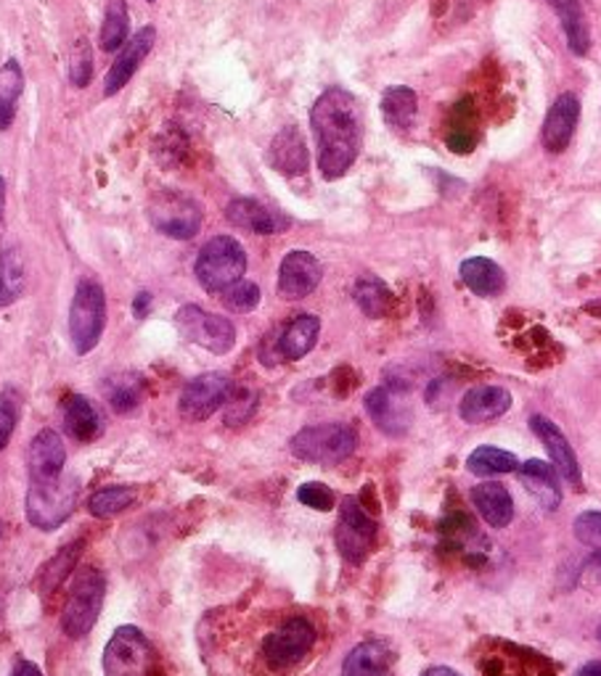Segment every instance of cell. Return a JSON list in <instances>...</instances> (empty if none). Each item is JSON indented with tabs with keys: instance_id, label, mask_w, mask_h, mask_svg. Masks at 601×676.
I'll return each mask as SVG.
<instances>
[{
	"instance_id": "1",
	"label": "cell",
	"mask_w": 601,
	"mask_h": 676,
	"mask_svg": "<svg viewBox=\"0 0 601 676\" xmlns=\"http://www.w3.org/2000/svg\"><path fill=\"white\" fill-rule=\"evenodd\" d=\"M310 125L318 140V170L326 180H340L355 164L363 125L355 95L344 88H329L313 103Z\"/></svg>"
},
{
	"instance_id": "2",
	"label": "cell",
	"mask_w": 601,
	"mask_h": 676,
	"mask_svg": "<svg viewBox=\"0 0 601 676\" xmlns=\"http://www.w3.org/2000/svg\"><path fill=\"white\" fill-rule=\"evenodd\" d=\"M194 270L204 291L223 294L228 286L245 278L247 251L231 236H215L202 247Z\"/></svg>"
},
{
	"instance_id": "3",
	"label": "cell",
	"mask_w": 601,
	"mask_h": 676,
	"mask_svg": "<svg viewBox=\"0 0 601 676\" xmlns=\"http://www.w3.org/2000/svg\"><path fill=\"white\" fill-rule=\"evenodd\" d=\"M80 484L78 479H50L30 481L27 492V518L35 529L54 531L69 518L78 505Z\"/></svg>"
},
{
	"instance_id": "4",
	"label": "cell",
	"mask_w": 601,
	"mask_h": 676,
	"mask_svg": "<svg viewBox=\"0 0 601 676\" xmlns=\"http://www.w3.org/2000/svg\"><path fill=\"white\" fill-rule=\"evenodd\" d=\"M358 436L344 423H318L299 431L292 439L294 457L318 466H337L355 452Z\"/></svg>"
},
{
	"instance_id": "5",
	"label": "cell",
	"mask_w": 601,
	"mask_h": 676,
	"mask_svg": "<svg viewBox=\"0 0 601 676\" xmlns=\"http://www.w3.org/2000/svg\"><path fill=\"white\" fill-rule=\"evenodd\" d=\"M104 595H106L104 574L95 569H82L80 574L75 576L72 589H69L67 608H64L61 614L64 634L72 637V640H80V637L91 632L101 616Z\"/></svg>"
},
{
	"instance_id": "6",
	"label": "cell",
	"mask_w": 601,
	"mask_h": 676,
	"mask_svg": "<svg viewBox=\"0 0 601 676\" xmlns=\"http://www.w3.org/2000/svg\"><path fill=\"white\" fill-rule=\"evenodd\" d=\"M106 325V294L95 280H80L69 309V336L75 352L88 354L95 350Z\"/></svg>"
},
{
	"instance_id": "7",
	"label": "cell",
	"mask_w": 601,
	"mask_h": 676,
	"mask_svg": "<svg viewBox=\"0 0 601 676\" xmlns=\"http://www.w3.org/2000/svg\"><path fill=\"white\" fill-rule=\"evenodd\" d=\"M149 220L162 236L189 241L202 228V206L178 191H159L149 204Z\"/></svg>"
},
{
	"instance_id": "8",
	"label": "cell",
	"mask_w": 601,
	"mask_h": 676,
	"mask_svg": "<svg viewBox=\"0 0 601 676\" xmlns=\"http://www.w3.org/2000/svg\"><path fill=\"white\" fill-rule=\"evenodd\" d=\"M175 325L185 341H191V344L202 346V350L213 354L231 352L236 344V328L231 325V320L213 312H204V309L196 305H185L178 309Z\"/></svg>"
},
{
	"instance_id": "9",
	"label": "cell",
	"mask_w": 601,
	"mask_h": 676,
	"mask_svg": "<svg viewBox=\"0 0 601 676\" xmlns=\"http://www.w3.org/2000/svg\"><path fill=\"white\" fill-rule=\"evenodd\" d=\"M151 663H155V655H151L149 640L136 627H120L101 658L106 676H146L151 672Z\"/></svg>"
},
{
	"instance_id": "10",
	"label": "cell",
	"mask_w": 601,
	"mask_h": 676,
	"mask_svg": "<svg viewBox=\"0 0 601 676\" xmlns=\"http://www.w3.org/2000/svg\"><path fill=\"white\" fill-rule=\"evenodd\" d=\"M316 645V627L308 618H290L262 642V655L273 668L297 666Z\"/></svg>"
},
{
	"instance_id": "11",
	"label": "cell",
	"mask_w": 601,
	"mask_h": 676,
	"mask_svg": "<svg viewBox=\"0 0 601 676\" xmlns=\"http://www.w3.org/2000/svg\"><path fill=\"white\" fill-rule=\"evenodd\" d=\"M337 550L348 563H363L368 558L371 545L376 537L374 518L363 511L361 502L348 497L340 507V524H337Z\"/></svg>"
},
{
	"instance_id": "12",
	"label": "cell",
	"mask_w": 601,
	"mask_h": 676,
	"mask_svg": "<svg viewBox=\"0 0 601 676\" xmlns=\"http://www.w3.org/2000/svg\"><path fill=\"white\" fill-rule=\"evenodd\" d=\"M228 394H231V381L220 373H204V376L194 378L183 389L181 402V415L189 421H207L209 415H215L217 410L226 404Z\"/></svg>"
},
{
	"instance_id": "13",
	"label": "cell",
	"mask_w": 601,
	"mask_h": 676,
	"mask_svg": "<svg viewBox=\"0 0 601 676\" xmlns=\"http://www.w3.org/2000/svg\"><path fill=\"white\" fill-rule=\"evenodd\" d=\"M324 278V267L310 251H290L279 270V294L284 299L297 301L310 296Z\"/></svg>"
},
{
	"instance_id": "14",
	"label": "cell",
	"mask_w": 601,
	"mask_h": 676,
	"mask_svg": "<svg viewBox=\"0 0 601 676\" xmlns=\"http://www.w3.org/2000/svg\"><path fill=\"white\" fill-rule=\"evenodd\" d=\"M157 43V30L155 27H140L136 35L131 37L120 50V56L109 67L106 80H104V95H117L127 82L133 80V75L138 72V67L144 64L146 56L151 54Z\"/></svg>"
},
{
	"instance_id": "15",
	"label": "cell",
	"mask_w": 601,
	"mask_h": 676,
	"mask_svg": "<svg viewBox=\"0 0 601 676\" xmlns=\"http://www.w3.org/2000/svg\"><path fill=\"white\" fill-rule=\"evenodd\" d=\"M268 162H271V167L279 172V175L286 177L305 175V172H308L310 157L303 133H299L294 125L281 127L276 138L271 140V148H268Z\"/></svg>"
},
{
	"instance_id": "16",
	"label": "cell",
	"mask_w": 601,
	"mask_h": 676,
	"mask_svg": "<svg viewBox=\"0 0 601 676\" xmlns=\"http://www.w3.org/2000/svg\"><path fill=\"white\" fill-rule=\"evenodd\" d=\"M530 428L535 431V436L543 442L546 452L552 455L556 473L565 476L572 486H578L580 484V462H578V455H575V449L570 447V442H567V436L562 434V428L543 415L530 417Z\"/></svg>"
},
{
	"instance_id": "17",
	"label": "cell",
	"mask_w": 601,
	"mask_h": 676,
	"mask_svg": "<svg viewBox=\"0 0 601 676\" xmlns=\"http://www.w3.org/2000/svg\"><path fill=\"white\" fill-rule=\"evenodd\" d=\"M580 103L572 93H562L548 108L546 122H543V146L548 153H562L570 146L575 127H578Z\"/></svg>"
},
{
	"instance_id": "18",
	"label": "cell",
	"mask_w": 601,
	"mask_h": 676,
	"mask_svg": "<svg viewBox=\"0 0 601 676\" xmlns=\"http://www.w3.org/2000/svg\"><path fill=\"white\" fill-rule=\"evenodd\" d=\"M511 408V394L501 386H475L469 389L458 404V415L464 423L479 426V423H490L496 417L507 415Z\"/></svg>"
},
{
	"instance_id": "19",
	"label": "cell",
	"mask_w": 601,
	"mask_h": 676,
	"mask_svg": "<svg viewBox=\"0 0 601 676\" xmlns=\"http://www.w3.org/2000/svg\"><path fill=\"white\" fill-rule=\"evenodd\" d=\"M64 462H67V455H64L61 436L56 434V431L43 428L30 444V452H27L30 481L59 479L64 471Z\"/></svg>"
},
{
	"instance_id": "20",
	"label": "cell",
	"mask_w": 601,
	"mask_h": 676,
	"mask_svg": "<svg viewBox=\"0 0 601 676\" xmlns=\"http://www.w3.org/2000/svg\"><path fill=\"white\" fill-rule=\"evenodd\" d=\"M226 217L236 228L252 230V233L258 236H276L281 230L290 228L286 217H281L279 211L254 202V198H236V202L226 206Z\"/></svg>"
},
{
	"instance_id": "21",
	"label": "cell",
	"mask_w": 601,
	"mask_h": 676,
	"mask_svg": "<svg viewBox=\"0 0 601 676\" xmlns=\"http://www.w3.org/2000/svg\"><path fill=\"white\" fill-rule=\"evenodd\" d=\"M366 410L371 421H374V426L385 431L387 436H402L408 426H411V415H408V410L402 408L400 399L395 397V391L385 389V386L368 391Z\"/></svg>"
},
{
	"instance_id": "22",
	"label": "cell",
	"mask_w": 601,
	"mask_h": 676,
	"mask_svg": "<svg viewBox=\"0 0 601 676\" xmlns=\"http://www.w3.org/2000/svg\"><path fill=\"white\" fill-rule=\"evenodd\" d=\"M318 333H321V320L316 314L294 318L276 339V354L281 363H294V359H303L305 354H310L318 341Z\"/></svg>"
},
{
	"instance_id": "23",
	"label": "cell",
	"mask_w": 601,
	"mask_h": 676,
	"mask_svg": "<svg viewBox=\"0 0 601 676\" xmlns=\"http://www.w3.org/2000/svg\"><path fill=\"white\" fill-rule=\"evenodd\" d=\"M472 505H475L479 518L494 529H503L514 518L511 494L507 492V486L496 484V481H485V484L472 489Z\"/></svg>"
},
{
	"instance_id": "24",
	"label": "cell",
	"mask_w": 601,
	"mask_h": 676,
	"mask_svg": "<svg viewBox=\"0 0 601 676\" xmlns=\"http://www.w3.org/2000/svg\"><path fill=\"white\" fill-rule=\"evenodd\" d=\"M61 415L67 434H72L78 442H95L101 436V431H104V423H101L95 404L82 394H69L64 399Z\"/></svg>"
},
{
	"instance_id": "25",
	"label": "cell",
	"mask_w": 601,
	"mask_h": 676,
	"mask_svg": "<svg viewBox=\"0 0 601 676\" xmlns=\"http://www.w3.org/2000/svg\"><path fill=\"white\" fill-rule=\"evenodd\" d=\"M520 479L524 489L533 494L535 502L546 511H556L562 505V484L556 468L548 466L543 460H528L520 468Z\"/></svg>"
},
{
	"instance_id": "26",
	"label": "cell",
	"mask_w": 601,
	"mask_h": 676,
	"mask_svg": "<svg viewBox=\"0 0 601 676\" xmlns=\"http://www.w3.org/2000/svg\"><path fill=\"white\" fill-rule=\"evenodd\" d=\"M393 668V650L385 642H361L344 658L342 676H389Z\"/></svg>"
},
{
	"instance_id": "27",
	"label": "cell",
	"mask_w": 601,
	"mask_h": 676,
	"mask_svg": "<svg viewBox=\"0 0 601 676\" xmlns=\"http://www.w3.org/2000/svg\"><path fill=\"white\" fill-rule=\"evenodd\" d=\"M458 275H462L466 288L475 291L477 296H496L507 286L503 270L498 267L494 260H488V256H472V260H466L462 270H458Z\"/></svg>"
},
{
	"instance_id": "28",
	"label": "cell",
	"mask_w": 601,
	"mask_h": 676,
	"mask_svg": "<svg viewBox=\"0 0 601 676\" xmlns=\"http://www.w3.org/2000/svg\"><path fill=\"white\" fill-rule=\"evenodd\" d=\"M104 391L109 404H112L117 412H133L140 408V402H144L146 394V383L144 378L138 376V373L123 370V373H114V376H109L104 381Z\"/></svg>"
},
{
	"instance_id": "29",
	"label": "cell",
	"mask_w": 601,
	"mask_h": 676,
	"mask_svg": "<svg viewBox=\"0 0 601 676\" xmlns=\"http://www.w3.org/2000/svg\"><path fill=\"white\" fill-rule=\"evenodd\" d=\"M552 9L559 14L562 27H565L567 45L575 56H586L591 48V35H588V24L583 19V5L580 0H548Z\"/></svg>"
},
{
	"instance_id": "30",
	"label": "cell",
	"mask_w": 601,
	"mask_h": 676,
	"mask_svg": "<svg viewBox=\"0 0 601 676\" xmlns=\"http://www.w3.org/2000/svg\"><path fill=\"white\" fill-rule=\"evenodd\" d=\"M419 112V95L413 93L411 88H389L382 95V114H385V122L389 127H398V130H406L411 127L413 117Z\"/></svg>"
},
{
	"instance_id": "31",
	"label": "cell",
	"mask_w": 601,
	"mask_h": 676,
	"mask_svg": "<svg viewBox=\"0 0 601 676\" xmlns=\"http://www.w3.org/2000/svg\"><path fill=\"white\" fill-rule=\"evenodd\" d=\"M24 90V72L19 61H5L0 67V130H9L16 117V103Z\"/></svg>"
},
{
	"instance_id": "32",
	"label": "cell",
	"mask_w": 601,
	"mask_h": 676,
	"mask_svg": "<svg viewBox=\"0 0 601 676\" xmlns=\"http://www.w3.org/2000/svg\"><path fill=\"white\" fill-rule=\"evenodd\" d=\"M353 299L368 318H385L395 301L393 291H389L379 278H374V275H363V278L355 280Z\"/></svg>"
},
{
	"instance_id": "33",
	"label": "cell",
	"mask_w": 601,
	"mask_h": 676,
	"mask_svg": "<svg viewBox=\"0 0 601 676\" xmlns=\"http://www.w3.org/2000/svg\"><path fill=\"white\" fill-rule=\"evenodd\" d=\"M24 291V256L19 249L0 254V309L11 307Z\"/></svg>"
},
{
	"instance_id": "34",
	"label": "cell",
	"mask_w": 601,
	"mask_h": 676,
	"mask_svg": "<svg viewBox=\"0 0 601 676\" xmlns=\"http://www.w3.org/2000/svg\"><path fill=\"white\" fill-rule=\"evenodd\" d=\"M466 468H469V473H475V476H501V473L520 471V460H517L511 452H507V449L485 444V447H477L475 452L469 455Z\"/></svg>"
},
{
	"instance_id": "35",
	"label": "cell",
	"mask_w": 601,
	"mask_h": 676,
	"mask_svg": "<svg viewBox=\"0 0 601 676\" xmlns=\"http://www.w3.org/2000/svg\"><path fill=\"white\" fill-rule=\"evenodd\" d=\"M127 27H131V16H127L125 0H109L104 24H101V48L106 54L123 48L127 41Z\"/></svg>"
},
{
	"instance_id": "36",
	"label": "cell",
	"mask_w": 601,
	"mask_h": 676,
	"mask_svg": "<svg viewBox=\"0 0 601 676\" xmlns=\"http://www.w3.org/2000/svg\"><path fill=\"white\" fill-rule=\"evenodd\" d=\"M82 547H86V542H82V539H78V542L64 547V550L54 560H48V565L41 571V576H37L43 595H50V592L59 587L64 578L69 576V571H72L75 563H78Z\"/></svg>"
},
{
	"instance_id": "37",
	"label": "cell",
	"mask_w": 601,
	"mask_h": 676,
	"mask_svg": "<svg viewBox=\"0 0 601 676\" xmlns=\"http://www.w3.org/2000/svg\"><path fill=\"white\" fill-rule=\"evenodd\" d=\"M133 502H136V489L106 486L88 500V511H91L95 518H112V515L125 513Z\"/></svg>"
},
{
	"instance_id": "38",
	"label": "cell",
	"mask_w": 601,
	"mask_h": 676,
	"mask_svg": "<svg viewBox=\"0 0 601 676\" xmlns=\"http://www.w3.org/2000/svg\"><path fill=\"white\" fill-rule=\"evenodd\" d=\"M258 391L252 389H231V394H228L226 399V426L231 428H239L245 426V423L249 421V417L254 415V410H258Z\"/></svg>"
},
{
	"instance_id": "39",
	"label": "cell",
	"mask_w": 601,
	"mask_h": 676,
	"mask_svg": "<svg viewBox=\"0 0 601 676\" xmlns=\"http://www.w3.org/2000/svg\"><path fill=\"white\" fill-rule=\"evenodd\" d=\"M223 305L231 309V312H252V309L260 305L258 283L239 280L234 283V286H228L226 291H223Z\"/></svg>"
},
{
	"instance_id": "40",
	"label": "cell",
	"mask_w": 601,
	"mask_h": 676,
	"mask_svg": "<svg viewBox=\"0 0 601 676\" xmlns=\"http://www.w3.org/2000/svg\"><path fill=\"white\" fill-rule=\"evenodd\" d=\"M69 77H72V82L78 88L91 85L93 80V56H91V45H88L86 37L75 45V54H72V67H69Z\"/></svg>"
},
{
	"instance_id": "41",
	"label": "cell",
	"mask_w": 601,
	"mask_h": 676,
	"mask_svg": "<svg viewBox=\"0 0 601 676\" xmlns=\"http://www.w3.org/2000/svg\"><path fill=\"white\" fill-rule=\"evenodd\" d=\"M572 531H575V537H578L586 547H591V550L601 552V513L599 511L580 513L578 518H575Z\"/></svg>"
},
{
	"instance_id": "42",
	"label": "cell",
	"mask_w": 601,
	"mask_h": 676,
	"mask_svg": "<svg viewBox=\"0 0 601 676\" xmlns=\"http://www.w3.org/2000/svg\"><path fill=\"white\" fill-rule=\"evenodd\" d=\"M297 497H299V502H303V505L316 507V511H321V513L331 511V507H334V502H337L334 492H331V489L326 484H318V481H310V484L299 486Z\"/></svg>"
},
{
	"instance_id": "43",
	"label": "cell",
	"mask_w": 601,
	"mask_h": 676,
	"mask_svg": "<svg viewBox=\"0 0 601 676\" xmlns=\"http://www.w3.org/2000/svg\"><path fill=\"white\" fill-rule=\"evenodd\" d=\"M16 428V412L14 408H9L5 402H0V452L5 449V444L11 442V434Z\"/></svg>"
},
{
	"instance_id": "44",
	"label": "cell",
	"mask_w": 601,
	"mask_h": 676,
	"mask_svg": "<svg viewBox=\"0 0 601 676\" xmlns=\"http://www.w3.org/2000/svg\"><path fill=\"white\" fill-rule=\"evenodd\" d=\"M580 578H583V584L588 589L601 592V552H597V555L586 560L583 576H580Z\"/></svg>"
},
{
	"instance_id": "45",
	"label": "cell",
	"mask_w": 601,
	"mask_h": 676,
	"mask_svg": "<svg viewBox=\"0 0 601 676\" xmlns=\"http://www.w3.org/2000/svg\"><path fill=\"white\" fill-rule=\"evenodd\" d=\"M11 676H43V672L32 661H16V666L11 668Z\"/></svg>"
},
{
	"instance_id": "46",
	"label": "cell",
	"mask_w": 601,
	"mask_h": 676,
	"mask_svg": "<svg viewBox=\"0 0 601 676\" xmlns=\"http://www.w3.org/2000/svg\"><path fill=\"white\" fill-rule=\"evenodd\" d=\"M136 309H133V312H136V318L140 320V318H146V314H149V309H151V294H146V291H140L138 296H136V305H133Z\"/></svg>"
},
{
	"instance_id": "47",
	"label": "cell",
	"mask_w": 601,
	"mask_h": 676,
	"mask_svg": "<svg viewBox=\"0 0 601 676\" xmlns=\"http://www.w3.org/2000/svg\"><path fill=\"white\" fill-rule=\"evenodd\" d=\"M572 676H601V661L586 663V666H580Z\"/></svg>"
},
{
	"instance_id": "48",
	"label": "cell",
	"mask_w": 601,
	"mask_h": 676,
	"mask_svg": "<svg viewBox=\"0 0 601 676\" xmlns=\"http://www.w3.org/2000/svg\"><path fill=\"white\" fill-rule=\"evenodd\" d=\"M421 676H462V674L453 672V668H447V666H432V668H427Z\"/></svg>"
},
{
	"instance_id": "49",
	"label": "cell",
	"mask_w": 601,
	"mask_h": 676,
	"mask_svg": "<svg viewBox=\"0 0 601 676\" xmlns=\"http://www.w3.org/2000/svg\"><path fill=\"white\" fill-rule=\"evenodd\" d=\"M5 217V180L0 177V225H3Z\"/></svg>"
},
{
	"instance_id": "50",
	"label": "cell",
	"mask_w": 601,
	"mask_h": 676,
	"mask_svg": "<svg viewBox=\"0 0 601 676\" xmlns=\"http://www.w3.org/2000/svg\"><path fill=\"white\" fill-rule=\"evenodd\" d=\"M599 640H601V627H599Z\"/></svg>"
},
{
	"instance_id": "51",
	"label": "cell",
	"mask_w": 601,
	"mask_h": 676,
	"mask_svg": "<svg viewBox=\"0 0 601 676\" xmlns=\"http://www.w3.org/2000/svg\"><path fill=\"white\" fill-rule=\"evenodd\" d=\"M0 534H3V526H0Z\"/></svg>"
},
{
	"instance_id": "52",
	"label": "cell",
	"mask_w": 601,
	"mask_h": 676,
	"mask_svg": "<svg viewBox=\"0 0 601 676\" xmlns=\"http://www.w3.org/2000/svg\"><path fill=\"white\" fill-rule=\"evenodd\" d=\"M149 3H155V0H149Z\"/></svg>"
}]
</instances>
